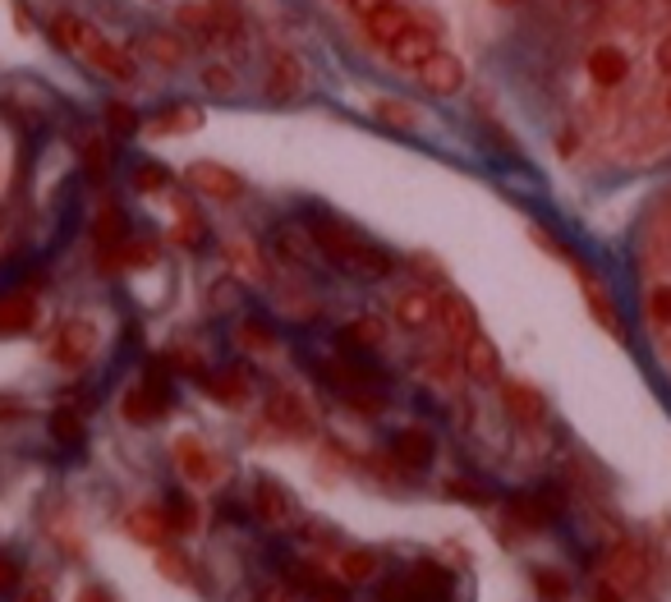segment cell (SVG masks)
Returning <instances> with one entry per match:
<instances>
[{
	"label": "cell",
	"instance_id": "39",
	"mask_svg": "<svg viewBox=\"0 0 671 602\" xmlns=\"http://www.w3.org/2000/svg\"><path fill=\"white\" fill-rule=\"evenodd\" d=\"M175 24L188 28V33H198V37H212V10H207V0H184V5H175Z\"/></svg>",
	"mask_w": 671,
	"mask_h": 602
},
{
	"label": "cell",
	"instance_id": "17",
	"mask_svg": "<svg viewBox=\"0 0 671 602\" xmlns=\"http://www.w3.org/2000/svg\"><path fill=\"white\" fill-rule=\"evenodd\" d=\"M391 60H395V65H401V70H418V65H424V60L432 56V51H442V41H437V33L428 28V24H410L401 37H395L391 41Z\"/></svg>",
	"mask_w": 671,
	"mask_h": 602
},
{
	"label": "cell",
	"instance_id": "20",
	"mask_svg": "<svg viewBox=\"0 0 671 602\" xmlns=\"http://www.w3.org/2000/svg\"><path fill=\"white\" fill-rule=\"evenodd\" d=\"M138 51L152 60V65H161V70H180L184 60H188V47L175 37V33H166V28H152V33H143L138 37Z\"/></svg>",
	"mask_w": 671,
	"mask_h": 602
},
{
	"label": "cell",
	"instance_id": "21",
	"mask_svg": "<svg viewBox=\"0 0 671 602\" xmlns=\"http://www.w3.org/2000/svg\"><path fill=\"white\" fill-rule=\"evenodd\" d=\"M405 585H410V593H414V602H451V575L442 570V566H414L410 575H405Z\"/></svg>",
	"mask_w": 671,
	"mask_h": 602
},
{
	"label": "cell",
	"instance_id": "3",
	"mask_svg": "<svg viewBox=\"0 0 671 602\" xmlns=\"http://www.w3.org/2000/svg\"><path fill=\"white\" fill-rule=\"evenodd\" d=\"M263 423L267 428H277L281 438H308L313 432V409L308 401L300 396V391H271L267 405H263Z\"/></svg>",
	"mask_w": 671,
	"mask_h": 602
},
{
	"label": "cell",
	"instance_id": "18",
	"mask_svg": "<svg viewBox=\"0 0 671 602\" xmlns=\"http://www.w3.org/2000/svg\"><path fill=\"white\" fill-rule=\"evenodd\" d=\"M437 318H442V327H447V341L455 345V349H465L474 336H478V318H474V308L460 299V295H442L437 299Z\"/></svg>",
	"mask_w": 671,
	"mask_h": 602
},
{
	"label": "cell",
	"instance_id": "11",
	"mask_svg": "<svg viewBox=\"0 0 671 602\" xmlns=\"http://www.w3.org/2000/svg\"><path fill=\"white\" fill-rule=\"evenodd\" d=\"M584 70H589L598 93H617L621 83L631 78V56H625L621 47H612V41H602V47H594L589 56H584Z\"/></svg>",
	"mask_w": 671,
	"mask_h": 602
},
{
	"label": "cell",
	"instance_id": "26",
	"mask_svg": "<svg viewBox=\"0 0 671 602\" xmlns=\"http://www.w3.org/2000/svg\"><path fill=\"white\" fill-rule=\"evenodd\" d=\"M47 432H51V442L56 446H65V451H78L83 442H88V423H83V414L70 409V405H60L51 419H47Z\"/></svg>",
	"mask_w": 671,
	"mask_h": 602
},
{
	"label": "cell",
	"instance_id": "45",
	"mask_svg": "<svg viewBox=\"0 0 671 602\" xmlns=\"http://www.w3.org/2000/svg\"><path fill=\"white\" fill-rule=\"evenodd\" d=\"M207 308H212V314H230V308H240V285L230 277H217L212 285H207Z\"/></svg>",
	"mask_w": 671,
	"mask_h": 602
},
{
	"label": "cell",
	"instance_id": "4",
	"mask_svg": "<svg viewBox=\"0 0 671 602\" xmlns=\"http://www.w3.org/2000/svg\"><path fill=\"white\" fill-rule=\"evenodd\" d=\"M248 506H254V520L263 529H290L300 520V511H295V496H290L277 479H258L254 492H248Z\"/></svg>",
	"mask_w": 671,
	"mask_h": 602
},
{
	"label": "cell",
	"instance_id": "36",
	"mask_svg": "<svg viewBox=\"0 0 671 602\" xmlns=\"http://www.w3.org/2000/svg\"><path fill=\"white\" fill-rule=\"evenodd\" d=\"M207 10H212V33H217V41L244 37V10H240V0H207Z\"/></svg>",
	"mask_w": 671,
	"mask_h": 602
},
{
	"label": "cell",
	"instance_id": "48",
	"mask_svg": "<svg viewBox=\"0 0 671 602\" xmlns=\"http://www.w3.org/2000/svg\"><path fill=\"white\" fill-rule=\"evenodd\" d=\"M304 598H313V602H350V585H341V579H331V575H322L318 585H313Z\"/></svg>",
	"mask_w": 671,
	"mask_h": 602
},
{
	"label": "cell",
	"instance_id": "13",
	"mask_svg": "<svg viewBox=\"0 0 671 602\" xmlns=\"http://www.w3.org/2000/svg\"><path fill=\"white\" fill-rule=\"evenodd\" d=\"M175 465H180V474L188 483H198V488H207V483H221V460L212 451H207L198 438H180L175 442Z\"/></svg>",
	"mask_w": 671,
	"mask_h": 602
},
{
	"label": "cell",
	"instance_id": "31",
	"mask_svg": "<svg viewBox=\"0 0 671 602\" xmlns=\"http://www.w3.org/2000/svg\"><path fill=\"white\" fill-rule=\"evenodd\" d=\"M529 579H534V593H538V602H571V593H575L571 575L557 570V566H534V570H529Z\"/></svg>",
	"mask_w": 671,
	"mask_h": 602
},
{
	"label": "cell",
	"instance_id": "40",
	"mask_svg": "<svg viewBox=\"0 0 671 602\" xmlns=\"http://www.w3.org/2000/svg\"><path fill=\"white\" fill-rule=\"evenodd\" d=\"M166 368L180 372V378H194V382H203V378H207V364H203V355H198L194 345H184V341H175V345H171V355H166Z\"/></svg>",
	"mask_w": 671,
	"mask_h": 602
},
{
	"label": "cell",
	"instance_id": "44",
	"mask_svg": "<svg viewBox=\"0 0 671 602\" xmlns=\"http://www.w3.org/2000/svg\"><path fill=\"white\" fill-rule=\"evenodd\" d=\"M107 130L115 134V138H130V134H138L143 130V120H138V111L130 107V101H107Z\"/></svg>",
	"mask_w": 671,
	"mask_h": 602
},
{
	"label": "cell",
	"instance_id": "35",
	"mask_svg": "<svg viewBox=\"0 0 671 602\" xmlns=\"http://www.w3.org/2000/svg\"><path fill=\"white\" fill-rule=\"evenodd\" d=\"M143 391H148V401L157 405V414H166L175 405V386H171V368L166 364H148L143 368V382H138Z\"/></svg>",
	"mask_w": 671,
	"mask_h": 602
},
{
	"label": "cell",
	"instance_id": "10",
	"mask_svg": "<svg viewBox=\"0 0 671 602\" xmlns=\"http://www.w3.org/2000/svg\"><path fill=\"white\" fill-rule=\"evenodd\" d=\"M414 74L432 97H455L460 88H465V65H460L455 51H432Z\"/></svg>",
	"mask_w": 671,
	"mask_h": 602
},
{
	"label": "cell",
	"instance_id": "54",
	"mask_svg": "<svg viewBox=\"0 0 671 602\" xmlns=\"http://www.w3.org/2000/svg\"><path fill=\"white\" fill-rule=\"evenodd\" d=\"M14 585H19V566L10 562V556H0V598H5Z\"/></svg>",
	"mask_w": 671,
	"mask_h": 602
},
{
	"label": "cell",
	"instance_id": "61",
	"mask_svg": "<svg viewBox=\"0 0 671 602\" xmlns=\"http://www.w3.org/2000/svg\"><path fill=\"white\" fill-rule=\"evenodd\" d=\"M584 5H598V0H584Z\"/></svg>",
	"mask_w": 671,
	"mask_h": 602
},
{
	"label": "cell",
	"instance_id": "38",
	"mask_svg": "<svg viewBox=\"0 0 671 602\" xmlns=\"http://www.w3.org/2000/svg\"><path fill=\"white\" fill-rule=\"evenodd\" d=\"M373 115L382 124H395V130H414V124L424 120V115H418V107H410V101H395V97H377Z\"/></svg>",
	"mask_w": 671,
	"mask_h": 602
},
{
	"label": "cell",
	"instance_id": "57",
	"mask_svg": "<svg viewBox=\"0 0 671 602\" xmlns=\"http://www.w3.org/2000/svg\"><path fill=\"white\" fill-rule=\"evenodd\" d=\"M19 602H51V589L47 585H33V589H24V598Z\"/></svg>",
	"mask_w": 671,
	"mask_h": 602
},
{
	"label": "cell",
	"instance_id": "27",
	"mask_svg": "<svg viewBox=\"0 0 671 602\" xmlns=\"http://www.w3.org/2000/svg\"><path fill=\"white\" fill-rule=\"evenodd\" d=\"M171 239H175L180 248H203V244H207V225H203V217H198L194 198H175V231H171Z\"/></svg>",
	"mask_w": 671,
	"mask_h": 602
},
{
	"label": "cell",
	"instance_id": "32",
	"mask_svg": "<svg viewBox=\"0 0 671 602\" xmlns=\"http://www.w3.org/2000/svg\"><path fill=\"white\" fill-rule=\"evenodd\" d=\"M130 533L138 538V543H148V548H166L171 543V525H166V515L161 511H134L130 515Z\"/></svg>",
	"mask_w": 671,
	"mask_h": 602
},
{
	"label": "cell",
	"instance_id": "42",
	"mask_svg": "<svg viewBox=\"0 0 671 602\" xmlns=\"http://www.w3.org/2000/svg\"><path fill=\"white\" fill-rule=\"evenodd\" d=\"M120 414L130 419L134 428H148V423H157L161 414H157V405L148 401V391L143 386H134V391H124V401H120Z\"/></svg>",
	"mask_w": 671,
	"mask_h": 602
},
{
	"label": "cell",
	"instance_id": "24",
	"mask_svg": "<svg viewBox=\"0 0 671 602\" xmlns=\"http://www.w3.org/2000/svg\"><path fill=\"white\" fill-rule=\"evenodd\" d=\"M377 570H382V562H377L373 548H345L341 562H335V575H341V585H373Z\"/></svg>",
	"mask_w": 671,
	"mask_h": 602
},
{
	"label": "cell",
	"instance_id": "56",
	"mask_svg": "<svg viewBox=\"0 0 671 602\" xmlns=\"http://www.w3.org/2000/svg\"><path fill=\"white\" fill-rule=\"evenodd\" d=\"M354 10H359V19H368V14H377V10H387V5H395V0H350Z\"/></svg>",
	"mask_w": 671,
	"mask_h": 602
},
{
	"label": "cell",
	"instance_id": "12",
	"mask_svg": "<svg viewBox=\"0 0 671 602\" xmlns=\"http://www.w3.org/2000/svg\"><path fill=\"white\" fill-rule=\"evenodd\" d=\"M188 189L203 194V198L235 202V198H244V180L235 171H225V165H217V161H198V165H188Z\"/></svg>",
	"mask_w": 671,
	"mask_h": 602
},
{
	"label": "cell",
	"instance_id": "1",
	"mask_svg": "<svg viewBox=\"0 0 671 602\" xmlns=\"http://www.w3.org/2000/svg\"><path fill=\"white\" fill-rule=\"evenodd\" d=\"M308 239H313V248H318L322 258H331V262L341 267V272H350V277L387 281V277L395 272V258L387 254V248H377V244H368V239H359V235H350L345 225H335V221H327V217H313Z\"/></svg>",
	"mask_w": 671,
	"mask_h": 602
},
{
	"label": "cell",
	"instance_id": "37",
	"mask_svg": "<svg viewBox=\"0 0 671 602\" xmlns=\"http://www.w3.org/2000/svg\"><path fill=\"white\" fill-rule=\"evenodd\" d=\"M171 165H166V161H138L134 165V175H130V184H134V194H166V189H171Z\"/></svg>",
	"mask_w": 671,
	"mask_h": 602
},
{
	"label": "cell",
	"instance_id": "50",
	"mask_svg": "<svg viewBox=\"0 0 671 602\" xmlns=\"http://www.w3.org/2000/svg\"><path fill=\"white\" fill-rule=\"evenodd\" d=\"M442 492H451V496H465V502H474V506H488V502H492L488 488H474V483H465V479H447V483H442Z\"/></svg>",
	"mask_w": 671,
	"mask_h": 602
},
{
	"label": "cell",
	"instance_id": "60",
	"mask_svg": "<svg viewBox=\"0 0 671 602\" xmlns=\"http://www.w3.org/2000/svg\"><path fill=\"white\" fill-rule=\"evenodd\" d=\"M492 5H501V10H515V5H524V0H492Z\"/></svg>",
	"mask_w": 671,
	"mask_h": 602
},
{
	"label": "cell",
	"instance_id": "46",
	"mask_svg": "<svg viewBox=\"0 0 671 602\" xmlns=\"http://www.w3.org/2000/svg\"><path fill=\"white\" fill-rule=\"evenodd\" d=\"M83 171H88L93 184H107V175H111V157H107V143H101V138H93L88 148H83Z\"/></svg>",
	"mask_w": 671,
	"mask_h": 602
},
{
	"label": "cell",
	"instance_id": "2",
	"mask_svg": "<svg viewBox=\"0 0 671 602\" xmlns=\"http://www.w3.org/2000/svg\"><path fill=\"white\" fill-rule=\"evenodd\" d=\"M56 37L65 41V47H70L78 60H88L97 74H107V78H115V83H134V78H138V60L124 51V47H115V41L101 37V33L88 24V19H78V14H56Z\"/></svg>",
	"mask_w": 671,
	"mask_h": 602
},
{
	"label": "cell",
	"instance_id": "23",
	"mask_svg": "<svg viewBox=\"0 0 671 602\" xmlns=\"http://www.w3.org/2000/svg\"><path fill=\"white\" fill-rule=\"evenodd\" d=\"M507 520L520 529V533H548V511L538 506V496L534 492H511L507 496Z\"/></svg>",
	"mask_w": 671,
	"mask_h": 602
},
{
	"label": "cell",
	"instance_id": "55",
	"mask_svg": "<svg viewBox=\"0 0 671 602\" xmlns=\"http://www.w3.org/2000/svg\"><path fill=\"white\" fill-rule=\"evenodd\" d=\"M594 602H625V593L612 585V579H598V585H594Z\"/></svg>",
	"mask_w": 671,
	"mask_h": 602
},
{
	"label": "cell",
	"instance_id": "43",
	"mask_svg": "<svg viewBox=\"0 0 671 602\" xmlns=\"http://www.w3.org/2000/svg\"><path fill=\"white\" fill-rule=\"evenodd\" d=\"M277 248H281L285 262H308L313 258V239H308V231H300V225H281Z\"/></svg>",
	"mask_w": 671,
	"mask_h": 602
},
{
	"label": "cell",
	"instance_id": "9",
	"mask_svg": "<svg viewBox=\"0 0 671 602\" xmlns=\"http://www.w3.org/2000/svg\"><path fill=\"white\" fill-rule=\"evenodd\" d=\"M648 575H654V556H648L639 543H617L612 552H607V579H612L621 593L644 585Z\"/></svg>",
	"mask_w": 671,
	"mask_h": 602
},
{
	"label": "cell",
	"instance_id": "7",
	"mask_svg": "<svg viewBox=\"0 0 671 602\" xmlns=\"http://www.w3.org/2000/svg\"><path fill=\"white\" fill-rule=\"evenodd\" d=\"M203 391L212 396L217 405H244L248 396H254V368H244V364H225V368H207V378H203Z\"/></svg>",
	"mask_w": 671,
	"mask_h": 602
},
{
	"label": "cell",
	"instance_id": "34",
	"mask_svg": "<svg viewBox=\"0 0 671 602\" xmlns=\"http://www.w3.org/2000/svg\"><path fill=\"white\" fill-rule=\"evenodd\" d=\"M235 341L244 345V349H277L281 341H277V322L271 318H263V314H248L244 322H240V331H235Z\"/></svg>",
	"mask_w": 671,
	"mask_h": 602
},
{
	"label": "cell",
	"instance_id": "8",
	"mask_svg": "<svg viewBox=\"0 0 671 602\" xmlns=\"http://www.w3.org/2000/svg\"><path fill=\"white\" fill-rule=\"evenodd\" d=\"M501 405H507V414L524 428H548V401H542V391L529 382H520V378L501 382Z\"/></svg>",
	"mask_w": 671,
	"mask_h": 602
},
{
	"label": "cell",
	"instance_id": "14",
	"mask_svg": "<svg viewBox=\"0 0 671 602\" xmlns=\"http://www.w3.org/2000/svg\"><path fill=\"white\" fill-rule=\"evenodd\" d=\"M575 267V277H580V290H584V299H589V314L598 318V327L607 331V336H625V327H621V314H617V304H612V295H607V290H602V281L589 272V267H584L580 258L571 262Z\"/></svg>",
	"mask_w": 671,
	"mask_h": 602
},
{
	"label": "cell",
	"instance_id": "53",
	"mask_svg": "<svg viewBox=\"0 0 671 602\" xmlns=\"http://www.w3.org/2000/svg\"><path fill=\"white\" fill-rule=\"evenodd\" d=\"M74 602H115V593H111L107 585H83Z\"/></svg>",
	"mask_w": 671,
	"mask_h": 602
},
{
	"label": "cell",
	"instance_id": "16",
	"mask_svg": "<svg viewBox=\"0 0 671 602\" xmlns=\"http://www.w3.org/2000/svg\"><path fill=\"white\" fill-rule=\"evenodd\" d=\"M304 93V65L290 51H271L267 60V101H290Z\"/></svg>",
	"mask_w": 671,
	"mask_h": 602
},
{
	"label": "cell",
	"instance_id": "25",
	"mask_svg": "<svg viewBox=\"0 0 671 602\" xmlns=\"http://www.w3.org/2000/svg\"><path fill=\"white\" fill-rule=\"evenodd\" d=\"M198 124H203V111L188 107V101H180V107L157 111L152 120H143V130H148L152 138H166V134H188V130H198Z\"/></svg>",
	"mask_w": 671,
	"mask_h": 602
},
{
	"label": "cell",
	"instance_id": "49",
	"mask_svg": "<svg viewBox=\"0 0 671 602\" xmlns=\"http://www.w3.org/2000/svg\"><path fill=\"white\" fill-rule=\"evenodd\" d=\"M534 496H538V506L548 511V520H557V515L565 511V488H561V483H542Z\"/></svg>",
	"mask_w": 671,
	"mask_h": 602
},
{
	"label": "cell",
	"instance_id": "52",
	"mask_svg": "<svg viewBox=\"0 0 671 602\" xmlns=\"http://www.w3.org/2000/svg\"><path fill=\"white\" fill-rule=\"evenodd\" d=\"M161 575H166V579H188V562H184L180 552L161 548Z\"/></svg>",
	"mask_w": 671,
	"mask_h": 602
},
{
	"label": "cell",
	"instance_id": "6",
	"mask_svg": "<svg viewBox=\"0 0 671 602\" xmlns=\"http://www.w3.org/2000/svg\"><path fill=\"white\" fill-rule=\"evenodd\" d=\"M391 465L395 469H410V474H424L432 460H437V438L428 428H401L391 438Z\"/></svg>",
	"mask_w": 671,
	"mask_h": 602
},
{
	"label": "cell",
	"instance_id": "15",
	"mask_svg": "<svg viewBox=\"0 0 671 602\" xmlns=\"http://www.w3.org/2000/svg\"><path fill=\"white\" fill-rule=\"evenodd\" d=\"M221 258H225L230 272H240L244 281H254V285H267V281H271V267H267V258H263V248L248 239V235L225 239V244H221Z\"/></svg>",
	"mask_w": 671,
	"mask_h": 602
},
{
	"label": "cell",
	"instance_id": "47",
	"mask_svg": "<svg viewBox=\"0 0 671 602\" xmlns=\"http://www.w3.org/2000/svg\"><path fill=\"white\" fill-rule=\"evenodd\" d=\"M203 88H207V93H217V97H230V93L240 88V74L217 60V65H203Z\"/></svg>",
	"mask_w": 671,
	"mask_h": 602
},
{
	"label": "cell",
	"instance_id": "58",
	"mask_svg": "<svg viewBox=\"0 0 671 602\" xmlns=\"http://www.w3.org/2000/svg\"><path fill=\"white\" fill-rule=\"evenodd\" d=\"M662 221H671V207H667V217H662ZM662 281H671V267H667V272H662ZM662 345H667V355H671V336H667Z\"/></svg>",
	"mask_w": 671,
	"mask_h": 602
},
{
	"label": "cell",
	"instance_id": "5",
	"mask_svg": "<svg viewBox=\"0 0 671 602\" xmlns=\"http://www.w3.org/2000/svg\"><path fill=\"white\" fill-rule=\"evenodd\" d=\"M93 349H97V322L93 318H74V322L60 327V336L51 345V359L60 368H83L93 359Z\"/></svg>",
	"mask_w": 671,
	"mask_h": 602
},
{
	"label": "cell",
	"instance_id": "22",
	"mask_svg": "<svg viewBox=\"0 0 671 602\" xmlns=\"http://www.w3.org/2000/svg\"><path fill=\"white\" fill-rule=\"evenodd\" d=\"M410 24H414L410 5H401V0H395V5H387V10H377V14H368V19H364V33L377 41V47H391V41L401 37Z\"/></svg>",
	"mask_w": 671,
	"mask_h": 602
},
{
	"label": "cell",
	"instance_id": "33",
	"mask_svg": "<svg viewBox=\"0 0 671 602\" xmlns=\"http://www.w3.org/2000/svg\"><path fill=\"white\" fill-rule=\"evenodd\" d=\"M161 515H166V525H171V533H194V529H198V506H194V496L180 492V488L166 492Z\"/></svg>",
	"mask_w": 671,
	"mask_h": 602
},
{
	"label": "cell",
	"instance_id": "51",
	"mask_svg": "<svg viewBox=\"0 0 671 602\" xmlns=\"http://www.w3.org/2000/svg\"><path fill=\"white\" fill-rule=\"evenodd\" d=\"M24 419H28V401L0 396V423H24Z\"/></svg>",
	"mask_w": 671,
	"mask_h": 602
},
{
	"label": "cell",
	"instance_id": "28",
	"mask_svg": "<svg viewBox=\"0 0 671 602\" xmlns=\"http://www.w3.org/2000/svg\"><path fill=\"white\" fill-rule=\"evenodd\" d=\"M644 318L654 327V336L667 341L671 336V281H654L644 295Z\"/></svg>",
	"mask_w": 671,
	"mask_h": 602
},
{
	"label": "cell",
	"instance_id": "29",
	"mask_svg": "<svg viewBox=\"0 0 671 602\" xmlns=\"http://www.w3.org/2000/svg\"><path fill=\"white\" fill-rule=\"evenodd\" d=\"M37 318V308H33V295H0V336H19V331H28Z\"/></svg>",
	"mask_w": 671,
	"mask_h": 602
},
{
	"label": "cell",
	"instance_id": "19",
	"mask_svg": "<svg viewBox=\"0 0 671 602\" xmlns=\"http://www.w3.org/2000/svg\"><path fill=\"white\" fill-rule=\"evenodd\" d=\"M460 368H465L474 382H497L501 378V355H497V345L484 336V331L460 349Z\"/></svg>",
	"mask_w": 671,
	"mask_h": 602
},
{
	"label": "cell",
	"instance_id": "41",
	"mask_svg": "<svg viewBox=\"0 0 671 602\" xmlns=\"http://www.w3.org/2000/svg\"><path fill=\"white\" fill-rule=\"evenodd\" d=\"M124 231H130V221H124V212H120V207H101V217H97V225H93L97 244H101V248H111V244L120 248L124 239H130Z\"/></svg>",
	"mask_w": 671,
	"mask_h": 602
},
{
	"label": "cell",
	"instance_id": "30",
	"mask_svg": "<svg viewBox=\"0 0 671 602\" xmlns=\"http://www.w3.org/2000/svg\"><path fill=\"white\" fill-rule=\"evenodd\" d=\"M395 318L405 327H428L437 318V299L428 290H405V295H395Z\"/></svg>",
	"mask_w": 671,
	"mask_h": 602
},
{
	"label": "cell",
	"instance_id": "59",
	"mask_svg": "<svg viewBox=\"0 0 671 602\" xmlns=\"http://www.w3.org/2000/svg\"><path fill=\"white\" fill-rule=\"evenodd\" d=\"M662 115H667V120H671V88H667V93H662Z\"/></svg>",
	"mask_w": 671,
	"mask_h": 602
}]
</instances>
